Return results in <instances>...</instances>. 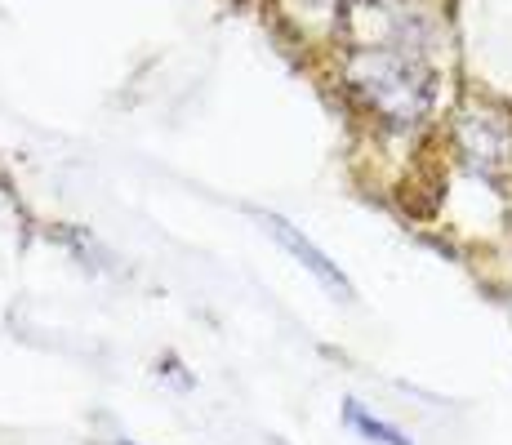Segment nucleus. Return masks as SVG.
<instances>
[{
	"mask_svg": "<svg viewBox=\"0 0 512 445\" xmlns=\"http://www.w3.org/2000/svg\"><path fill=\"white\" fill-rule=\"evenodd\" d=\"M459 138H464V156H468L472 170H481V174L508 170V161H512L508 121H499V116H468Z\"/></svg>",
	"mask_w": 512,
	"mask_h": 445,
	"instance_id": "obj_2",
	"label": "nucleus"
},
{
	"mask_svg": "<svg viewBox=\"0 0 512 445\" xmlns=\"http://www.w3.org/2000/svg\"><path fill=\"white\" fill-rule=\"evenodd\" d=\"M259 219H263V227H268V232H272V241H281L285 250L294 254V259H299V263L308 267L312 276H317L321 285H326V290H334V294H352L348 276H343L339 267H334V259H326V254H321L317 245H312L308 236L299 232V227H290L285 219H277V214H259Z\"/></svg>",
	"mask_w": 512,
	"mask_h": 445,
	"instance_id": "obj_3",
	"label": "nucleus"
},
{
	"mask_svg": "<svg viewBox=\"0 0 512 445\" xmlns=\"http://www.w3.org/2000/svg\"><path fill=\"white\" fill-rule=\"evenodd\" d=\"M352 81L357 89L379 107L388 121L397 125H415L423 112H428V72L419 63H410L406 54H392V49H379V54H366L357 67H352Z\"/></svg>",
	"mask_w": 512,
	"mask_h": 445,
	"instance_id": "obj_1",
	"label": "nucleus"
},
{
	"mask_svg": "<svg viewBox=\"0 0 512 445\" xmlns=\"http://www.w3.org/2000/svg\"><path fill=\"white\" fill-rule=\"evenodd\" d=\"M116 445H134V441H116Z\"/></svg>",
	"mask_w": 512,
	"mask_h": 445,
	"instance_id": "obj_5",
	"label": "nucleus"
},
{
	"mask_svg": "<svg viewBox=\"0 0 512 445\" xmlns=\"http://www.w3.org/2000/svg\"><path fill=\"white\" fill-rule=\"evenodd\" d=\"M343 423H348L352 432H357L361 441H370V445H415L406 437V432L397 428V423H388V419H379V414H370L361 401H343Z\"/></svg>",
	"mask_w": 512,
	"mask_h": 445,
	"instance_id": "obj_4",
	"label": "nucleus"
}]
</instances>
